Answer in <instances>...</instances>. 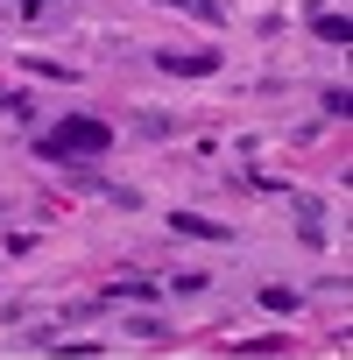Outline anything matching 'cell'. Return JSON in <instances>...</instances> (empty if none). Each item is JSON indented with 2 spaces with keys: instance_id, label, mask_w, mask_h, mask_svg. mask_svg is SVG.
<instances>
[{
  "instance_id": "15",
  "label": "cell",
  "mask_w": 353,
  "mask_h": 360,
  "mask_svg": "<svg viewBox=\"0 0 353 360\" xmlns=\"http://www.w3.org/2000/svg\"><path fill=\"white\" fill-rule=\"evenodd\" d=\"M22 8H50V0H22ZM57 8H64V0H57Z\"/></svg>"
},
{
  "instance_id": "6",
  "label": "cell",
  "mask_w": 353,
  "mask_h": 360,
  "mask_svg": "<svg viewBox=\"0 0 353 360\" xmlns=\"http://www.w3.org/2000/svg\"><path fill=\"white\" fill-rule=\"evenodd\" d=\"M113 297H127V304H148V297H162V283H141V276H120V283H106V290H99V304H113Z\"/></svg>"
},
{
  "instance_id": "12",
  "label": "cell",
  "mask_w": 353,
  "mask_h": 360,
  "mask_svg": "<svg viewBox=\"0 0 353 360\" xmlns=\"http://www.w3.org/2000/svg\"><path fill=\"white\" fill-rule=\"evenodd\" d=\"M262 304H269V311H297V290H283V283H269V290H262Z\"/></svg>"
},
{
  "instance_id": "2",
  "label": "cell",
  "mask_w": 353,
  "mask_h": 360,
  "mask_svg": "<svg viewBox=\"0 0 353 360\" xmlns=\"http://www.w3.org/2000/svg\"><path fill=\"white\" fill-rule=\"evenodd\" d=\"M155 71H162V78H212L219 57H212V50H155Z\"/></svg>"
},
{
  "instance_id": "10",
  "label": "cell",
  "mask_w": 353,
  "mask_h": 360,
  "mask_svg": "<svg viewBox=\"0 0 353 360\" xmlns=\"http://www.w3.org/2000/svg\"><path fill=\"white\" fill-rule=\"evenodd\" d=\"M205 283H212V276H205V269H176V276H169V283H162V290H176V297H198V290H205Z\"/></svg>"
},
{
  "instance_id": "7",
  "label": "cell",
  "mask_w": 353,
  "mask_h": 360,
  "mask_svg": "<svg viewBox=\"0 0 353 360\" xmlns=\"http://www.w3.org/2000/svg\"><path fill=\"white\" fill-rule=\"evenodd\" d=\"M120 332H127V339H148V346H162V339H169V325H162V318H148V311L120 318Z\"/></svg>"
},
{
  "instance_id": "3",
  "label": "cell",
  "mask_w": 353,
  "mask_h": 360,
  "mask_svg": "<svg viewBox=\"0 0 353 360\" xmlns=\"http://www.w3.org/2000/svg\"><path fill=\"white\" fill-rule=\"evenodd\" d=\"M169 233H176V240H233V226H219V219H205V212H184V205L169 212Z\"/></svg>"
},
{
  "instance_id": "13",
  "label": "cell",
  "mask_w": 353,
  "mask_h": 360,
  "mask_svg": "<svg viewBox=\"0 0 353 360\" xmlns=\"http://www.w3.org/2000/svg\"><path fill=\"white\" fill-rule=\"evenodd\" d=\"M50 353H78V360H85V353H106V346H99V339H50Z\"/></svg>"
},
{
  "instance_id": "1",
  "label": "cell",
  "mask_w": 353,
  "mask_h": 360,
  "mask_svg": "<svg viewBox=\"0 0 353 360\" xmlns=\"http://www.w3.org/2000/svg\"><path fill=\"white\" fill-rule=\"evenodd\" d=\"M113 148V120H99V113H64L50 134H36V155L43 162H92V155H106Z\"/></svg>"
},
{
  "instance_id": "4",
  "label": "cell",
  "mask_w": 353,
  "mask_h": 360,
  "mask_svg": "<svg viewBox=\"0 0 353 360\" xmlns=\"http://www.w3.org/2000/svg\"><path fill=\"white\" fill-rule=\"evenodd\" d=\"M290 212H297L304 248H325V205H318V198H304V191H290Z\"/></svg>"
},
{
  "instance_id": "14",
  "label": "cell",
  "mask_w": 353,
  "mask_h": 360,
  "mask_svg": "<svg viewBox=\"0 0 353 360\" xmlns=\"http://www.w3.org/2000/svg\"><path fill=\"white\" fill-rule=\"evenodd\" d=\"M0 113H15V120H29V99H22V92H0Z\"/></svg>"
},
{
  "instance_id": "9",
  "label": "cell",
  "mask_w": 353,
  "mask_h": 360,
  "mask_svg": "<svg viewBox=\"0 0 353 360\" xmlns=\"http://www.w3.org/2000/svg\"><path fill=\"white\" fill-rule=\"evenodd\" d=\"M318 113H325V120H346V113H353V92H346V85H325V92H318Z\"/></svg>"
},
{
  "instance_id": "5",
  "label": "cell",
  "mask_w": 353,
  "mask_h": 360,
  "mask_svg": "<svg viewBox=\"0 0 353 360\" xmlns=\"http://www.w3.org/2000/svg\"><path fill=\"white\" fill-rule=\"evenodd\" d=\"M311 36H318V43H339V50H346V43H353V22H346V15H332V8H318V15H311Z\"/></svg>"
},
{
  "instance_id": "11",
  "label": "cell",
  "mask_w": 353,
  "mask_h": 360,
  "mask_svg": "<svg viewBox=\"0 0 353 360\" xmlns=\"http://www.w3.org/2000/svg\"><path fill=\"white\" fill-rule=\"evenodd\" d=\"M233 353H290L283 332H262V339H233Z\"/></svg>"
},
{
  "instance_id": "8",
  "label": "cell",
  "mask_w": 353,
  "mask_h": 360,
  "mask_svg": "<svg viewBox=\"0 0 353 360\" xmlns=\"http://www.w3.org/2000/svg\"><path fill=\"white\" fill-rule=\"evenodd\" d=\"M155 8H176V15H198V22H226V8H219V0H155Z\"/></svg>"
}]
</instances>
